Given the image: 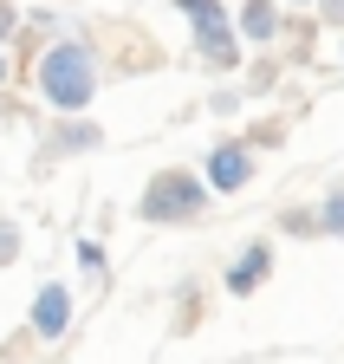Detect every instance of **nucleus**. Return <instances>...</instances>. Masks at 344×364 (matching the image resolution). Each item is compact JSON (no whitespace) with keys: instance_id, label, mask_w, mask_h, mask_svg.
<instances>
[{"instance_id":"nucleus-1","label":"nucleus","mask_w":344,"mask_h":364,"mask_svg":"<svg viewBox=\"0 0 344 364\" xmlns=\"http://www.w3.org/2000/svg\"><path fill=\"white\" fill-rule=\"evenodd\" d=\"M104 78H111V65H104V39H98V26H78V20H72L33 65H26L33 98L46 105L52 117H84V111L98 105Z\"/></svg>"},{"instance_id":"nucleus-2","label":"nucleus","mask_w":344,"mask_h":364,"mask_svg":"<svg viewBox=\"0 0 344 364\" xmlns=\"http://www.w3.org/2000/svg\"><path fill=\"white\" fill-rule=\"evenodd\" d=\"M214 202H221V196L208 189L201 169L162 163L143 182V196H137V221L143 228H201V221H214Z\"/></svg>"},{"instance_id":"nucleus-3","label":"nucleus","mask_w":344,"mask_h":364,"mask_svg":"<svg viewBox=\"0 0 344 364\" xmlns=\"http://www.w3.org/2000/svg\"><path fill=\"white\" fill-rule=\"evenodd\" d=\"M201 176H208L214 196H247L253 176H260V150H253L240 130H234V136H214L208 156H201Z\"/></svg>"},{"instance_id":"nucleus-4","label":"nucleus","mask_w":344,"mask_h":364,"mask_svg":"<svg viewBox=\"0 0 344 364\" xmlns=\"http://www.w3.org/2000/svg\"><path fill=\"white\" fill-rule=\"evenodd\" d=\"M72 326H78V293L65 280H39L33 287V306H26V332L39 345H65Z\"/></svg>"},{"instance_id":"nucleus-5","label":"nucleus","mask_w":344,"mask_h":364,"mask_svg":"<svg viewBox=\"0 0 344 364\" xmlns=\"http://www.w3.org/2000/svg\"><path fill=\"white\" fill-rule=\"evenodd\" d=\"M273 260H279L273 235H247V241L234 247V260L221 267V293H228V299H253V293L273 280Z\"/></svg>"},{"instance_id":"nucleus-6","label":"nucleus","mask_w":344,"mask_h":364,"mask_svg":"<svg viewBox=\"0 0 344 364\" xmlns=\"http://www.w3.org/2000/svg\"><path fill=\"white\" fill-rule=\"evenodd\" d=\"M189 59L208 78H240L247 72V39H240V26H195L189 33Z\"/></svg>"},{"instance_id":"nucleus-7","label":"nucleus","mask_w":344,"mask_h":364,"mask_svg":"<svg viewBox=\"0 0 344 364\" xmlns=\"http://www.w3.org/2000/svg\"><path fill=\"white\" fill-rule=\"evenodd\" d=\"M91 150H104V124L91 117H52L39 130V169H52L65 156H91Z\"/></svg>"},{"instance_id":"nucleus-8","label":"nucleus","mask_w":344,"mask_h":364,"mask_svg":"<svg viewBox=\"0 0 344 364\" xmlns=\"http://www.w3.org/2000/svg\"><path fill=\"white\" fill-rule=\"evenodd\" d=\"M292 14L299 7H286V0H234V26H240V39L253 53H273L286 39V26H292Z\"/></svg>"},{"instance_id":"nucleus-9","label":"nucleus","mask_w":344,"mask_h":364,"mask_svg":"<svg viewBox=\"0 0 344 364\" xmlns=\"http://www.w3.org/2000/svg\"><path fill=\"white\" fill-rule=\"evenodd\" d=\"M273 228H279L286 241H325V228H318V202H292V208H279Z\"/></svg>"},{"instance_id":"nucleus-10","label":"nucleus","mask_w":344,"mask_h":364,"mask_svg":"<svg viewBox=\"0 0 344 364\" xmlns=\"http://www.w3.org/2000/svg\"><path fill=\"white\" fill-rule=\"evenodd\" d=\"M72 260H78V273L91 287H111V254H104L98 235H72Z\"/></svg>"},{"instance_id":"nucleus-11","label":"nucleus","mask_w":344,"mask_h":364,"mask_svg":"<svg viewBox=\"0 0 344 364\" xmlns=\"http://www.w3.org/2000/svg\"><path fill=\"white\" fill-rule=\"evenodd\" d=\"M169 7L189 20V33L195 26H234V7H228V0H169Z\"/></svg>"},{"instance_id":"nucleus-12","label":"nucleus","mask_w":344,"mask_h":364,"mask_svg":"<svg viewBox=\"0 0 344 364\" xmlns=\"http://www.w3.org/2000/svg\"><path fill=\"white\" fill-rule=\"evenodd\" d=\"M318 228H325V241H344V182H331L318 196Z\"/></svg>"},{"instance_id":"nucleus-13","label":"nucleus","mask_w":344,"mask_h":364,"mask_svg":"<svg viewBox=\"0 0 344 364\" xmlns=\"http://www.w3.org/2000/svg\"><path fill=\"white\" fill-rule=\"evenodd\" d=\"M286 130H292L286 117H260V124H247L240 136H247V144H253V150L267 156V150H286Z\"/></svg>"},{"instance_id":"nucleus-14","label":"nucleus","mask_w":344,"mask_h":364,"mask_svg":"<svg viewBox=\"0 0 344 364\" xmlns=\"http://www.w3.org/2000/svg\"><path fill=\"white\" fill-rule=\"evenodd\" d=\"M240 111H247V91H240V78H234V85L221 78V85L208 91V117H240Z\"/></svg>"},{"instance_id":"nucleus-15","label":"nucleus","mask_w":344,"mask_h":364,"mask_svg":"<svg viewBox=\"0 0 344 364\" xmlns=\"http://www.w3.org/2000/svg\"><path fill=\"white\" fill-rule=\"evenodd\" d=\"M195 326H201V287L182 280L176 287V332H195Z\"/></svg>"},{"instance_id":"nucleus-16","label":"nucleus","mask_w":344,"mask_h":364,"mask_svg":"<svg viewBox=\"0 0 344 364\" xmlns=\"http://www.w3.org/2000/svg\"><path fill=\"white\" fill-rule=\"evenodd\" d=\"M279 85V59H247V72H240V91H273Z\"/></svg>"},{"instance_id":"nucleus-17","label":"nucleus","mask_w":344,"mask_h":364,"mask_svg":"<svg viewBox=\"0 0 344 364\" xmlns=\"http://www.w3.org/2000/svg\"><path fill=\"white\" fill-rule=\"evenodd\" d=\"M20 247H26L20 221H13V215H0V267H13V260H20Z\"/></svg>"},{"instance_id":"nucleus-18","label":"nucleus","mask_w":344,"mask_h":364,"mask_svg":"<svg viewBox=\"0 0 344 364\" xmlns=\"http://www.w3.org/2000/svg\"><path fill=\"white\" fill-rule=\"evenodd\" d=\"M26 33V7H20V0H0V46H13Z\"/></svg>"},{"instance_id":"nucleus-19","label":"nucleus","mask_w":344,"mask_h":364,"mask_svg":"<svg viewBox=\"0 0 344 364\" xmlns=\"http://www.w3.org/2000/svg\"><path fill=\"white\" fill-rule=\"evenodd\" d=\"M312 20H318V26H331V33H344V0H318Z\"/></svg>"},{"instance_id":"nucleus-20","label":"nucleus","mask_w":344,"mask_h":364,"mask_svg":"<svg viewBox=\"0 0 344 364\" xmlns=\"http://www.w3.org/2000/svg\"><path fill=\"white\" fill-rule=\"evenodd\" d=\"M13 78H26V72H20V59H13V46H0V98L13 91Z\"/></svg>"},{"instance_id":"nucleus-21","label":"nucleus","mask_w":344,"mask_h":364,"mask_svg":"<svg viewBox=\"0 0 344 364\" xmlns=\"http://www.w3.org/2000/svg\"><path fill=\"white\" fill-rule=\"evenodd\" d=\"M286 7H299V14H312V7H318V0H286Z\"/></svg>"},{"instance_id":"nucleus-22","label":"nucleus","mask_w":344,"mask_h":364,"mask_svg":"<svg viewBox=\"0 0 344 364\" xmlns=\"http://www.w3.org/2000/svg\"><path fill=\"white\" fill-rule=\"evenodd\" d=\"M338 65H344V33H338Z\"/></svg>"}]
</instances>
